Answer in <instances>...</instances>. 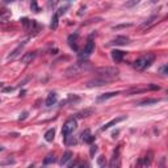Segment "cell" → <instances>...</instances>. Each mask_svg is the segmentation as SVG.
<instances>
[{"mask_svg": "<svg viewBox=\"0 0 168 168\" xmlns=\"http://www.w3.org/2000/svg\"><path fill=\"white\" fill-rule=\"evenodd\" d=\"M95 71L98 75V78L109 80V81L113 80V79H116L118 76V74H120L118 68H116V67H98Z\"/></svg>", "mask_w": 168, "mask_h": 168, "instance_id": "cell-1", "label": "cell"}, {"mask_svg": "<svg viewBox=\"0 0 168 168\" xmlns=\"http://www.w3.org/2000/svg\"><path fill=\"white\" fill-rule=\"evenodd\" d=\"M154 60H155V55L154 54L143 55L142 58L137 59L135 62L133 63V67L135 68V70H138V71H142V70H144V68L150 67L152 63H154Z\"/></svg>", "mask_w": 168, "mask_h": 168, "instance_id": "cell-2", "label": "cell"}, {"mask_svg": "<svg viewBox=\"0 0 168 168\" xmlns=\"http://www.w3.org/2000/svg\"><path fill=\"white\" fill-rule=\"evenodd\" d=\"M89 68H91L89 62H78L76 64L71 66L70 68H67L66 70V76L67 78H70V76H76V75L81 74V71L89 70Z\"/></svg>", "mask_w": 168, "mask_h": 168, "instance_id": "cell-3", "label": "cell"}, {"mask_svg": "<svg viewBox=\"0 0 168 168\" xmlns=\"http://www.w3.org/2000/svg\"><path fill=\"white\" fill-rule=\"evenodd\" d=\"M78 127V122L74 118H70L66 121V124L63 125V129H62V135L63 137H67V135H71V133H74Z\"/></svg>", "mask_w": 168, "mask_h": 168, "instance_id": "cell-4", "label": "cell"}, {"mask_svg": "<svg viewBox=\"0 0 168 168\" xmlns=\"http://www.w3.org/2000/svg\"><path fill=\"white\" fill-rule=\"evenodd\" d=\"M93 51H95V42L92 40H88V42H87L86 46H84V50H83V53L80 54V57L81 58H88Z\"/></svg>", "mask_w": 168, "mask_h": 168, "instance_id": "cell-5", "label": "cell"}, {"mask_svg": "<svg viewBox=\"0 0 168 168\" xmlns=\"http://www.w3.org/2000/svg\"><path fill=\"white\" fill-rule=\"evenodd\" d=\"M108 83H109V80H105V79L98 78V79L89 80V81L87 83V87H89V88H92V87H101V86H106Z\"/></svg>", "mask_w": 168, "mask_h": 168, "instance_id": "cell-6", "label": "cell"}, {"mask_svg": "<svg viewBox=\"0 0 168 168\" xmlns=\"http://www.w3.org/2000/svg\"><path fill=\"white\" fill-rule=\"evenodd\" d=\"M129 43V38L125 37V36H120V37H116L114 40L109 43V45H117V46H124V45Z\"/></svg>", "mask_w": 168, "mask_h": 168, "instance_id": "cell-7", "label": "cell"}, {"mask_svg": "<svg viewBox=\"0 0 168 168\" xmlns=\"http://www.w3.org/2000/svg\"><path fill=\"white\" fill-rule=\"evenodd\" d=\"M25 43L26 42H22L21 45H19V46L16 47V49H14L12 53H11V54L8 55V58H7V59H8V60H12V59H14V58H16V57H19L20 54H21V51H22V49H24V46H25Z\"/></svg>", "mask_w": 168, "mask_h": 168, "instance_id": "cell-8", "label": "cell"}, {"mask_svg": "<svg viewBox=\"0 0 168 168\" xmlns=\"http://www.w3.org/2000/svg\"><path fill=\"white\" fill-rule=\"evenodd\" d=\"M124 57H125V53L121 51V50H113V51H112V58H113V60H114L116 63L122 62Z\"/></svg>", "mask_w": 168, "mask_h": 168, "instance_id": "cell-9", "label": "cell"}, {"mask_svg": "<svg viewBox=\"0 0 168 168\" xmlns=\"http://www.w3.org/2000/svg\"><path fill=\"white\" fill-rule=\"evenodd\" d=\"M158 20V16H152V17H150L148 20H146V21H144L143 22V24L139 26V29L141 30H146V29H148L151 25H154L155 24V21Z\"/></svg>", "mask_w": 168, "mask_h": 168, "instance_id": "cell-10", "label": "cell"}, {"mask_svg": "<svg viewBox=\"0 0 168 168\" xmlns=\"http://www.w3.org/2000/svg\"><path fill=\"white\" fill-rule=\"evenodd\" d=\"M34 58H36V53H32V51H30V53H25V54L21 57V62L28 64V63L32 62Z\"/></svg>", "mask_w": 168, "mask_h": 168, "instance_id": "cell-11", "label": "cell"}, {"mask_svg": "<svg viewBox=\"0 0 168 168\" xmlns=\"http://www.w3.org/2000/svg\"><path fill=\"white\" fill-rule=\"evenodd\" d=\"M124 120H125V117H118V118H114V120H112L110 122H108V124H105V125L101 127V130H106V129H109V127H112V126H114V125H117L118 122L124 121Z\"/></svg>", "mask_w": 168, "mask_h": 168, "instance_id": "cell-12", "label": "cell"}, {"mask_svg": "<svg viewBox=\"0 0 168 168\" xmlns=\"http://www.w3.org/2000/svg\"><path fill=\"white\" fill-rule=\"evenodd\" d=\"M81 138H83V141L86 142V143H92V142L95 141V137H93V135H91L89 130L83 131V133H81Z\"/></svg>", "mask_w": 168, "mask_h": 168, "instance_id": "cell-13", "label": "cell"}, {"mask_svg": "<svg viewBox=\"0 0 168 168\" xmlns=\"http://www.w3.org/2000/svg\"><path fill=\"white\" fill-rule=\"evenodd\" d=\"M78 37H79V33L71 34L70 37H68V43H70V46L74 50H78V46H76V40H78Z\"/></svg>", "mask_w": 168, "mask_h": 168, "instance_id": "cell-14", "label": "cell"}, {"mask_svg": "<svg viewBox=\"0 0 168 168\" xmlns=\"http://www.w3.org/2000/svg\"><path fill=\"white\" fill-rule=\"evenodd\" d=\"M57 93H54V92H51V93H49V96H47V98H46V106H51V105H54L55 103H57Z\"/></svg>", "mask_w": 168, "mask_h": 168, "instance_id": "cell-15", "label": "cell"}, {"mask_svg": "<svg viewBox=\"0 0 168 168\" xmlns=\"http://www.w3.org/2000/svg\"><path fill=\"white\" fill-rule=\"evenodd\" d=\"M71 159H72V152H71V151H66L64 155L62 156V159H60V164H62V165H66Z\"/></svg>", "mask_w": 168, "mask_h": 168, "instance_id": "cell-16", "label": "cell"}, {"mask_svg": "<svg viewBox=\"0 0 168 168\" xmlns=\"http://www.w3.org/2000/svg\"><path fill=\"white\" fill-rule=\"evenodd\" d=\"M95 112V109H92V108H89V109H84V110H81V112H79L78 114H76V117L78 118H84V117H89L91 114H92Z\"/></svg>", "mask_w": 168, "mask_h": 168, "instance_id": "cell-17", "label": "cell"}, {"mask_svg": "<svg viewBox=\"0 0 168 168\" xmlns=\"http://www.w3.org/2000/svg\"><path fill=\"white\" fill-rule=\"evenodd\" d=\"M54 137H55V129H49V130L45 133V139L47 142H53L54 141Z\"/></svg>", "mask_w": 168, "mask_h": 168, "instance_id": "cell-18", "label": "cell"}, {"mask_svg": "<svg viewBox=\"0 0 168 168\" xmlns=\"http://www.w3.org/2000/svg\"><path fill=\"white\" fill-rule=\"evenodd\" d=\"M118 92H108V93H104L101 96H98L97 97V101H104V100H108V98L110 97H114V96H117Z\"/></svg>", "mask_w": 168, "mask_h": 168, "instance_id": "cell-19", "label": "cell"}, {"mask_svg": "<svg viewBox=\"0 0 168 168\" xmlns=\"http://www.w3.org/2000/svg\"><path fill=\"white\" fill-rule=\"evenodd\" d=\"M159 101H160L159 98H146V100H142V101H139V103H138V105H141V106H144V105L156 104V103H159Z\"/></svg>", "mask_w": 168, "mask_h": 168, "instance_id": "cell-20", "label": "cell"}, {"mask_svg": "<svg viewBox=\"0 0 168 168\" xmlns=\"http://www.w3.org/2000/svg\"><path fill=\"white\" fill-rule=\"evenodd\" d=\"M151 158H152V154L148 152V154L143 158V162H139V164L141 165H150L151 164Z\"/></svg>", "mask_w": 168, "mask_h": 168, "instance_id": "cell-21", "label": "cell"}, {"mask_svg": "<svg viewBox=\"0 0 168 168\" xmlns=\"http://www.w3.org/2000/svg\"><path fill=\"white\" fill-rule=\"evenodd\" d=\"M54 162H55V156H54V154H50V155L46 156V159L43 160V164H45V165H47V164H51V163H54Z\"/></svg>", "mask_w": 168, "mask_h": 168, "instance_id": "cell-22", "label": "cell"}, {"mask_svg": "<svg viewBox=\"0 0 168 168\" xmlns=\"http://www.w3.org/2000/svg\"><path fill=\"white\" fill-rule=\"evenodd\" d=\"M139 3H141V0H129V2L125 3V7L126 8H133V7L138 5Z\"/></svg>", "mask_w": 168, "mask_h": 168, "instance_id": "cell-23", "label": "cell"}, {"mask_svg": "<svg viewBox=\"0 0 168 168\" xmlns=\"http://www.w3.org/2000/svg\"><path fill=\"white\" fill-rule=\"evenodd\" d=\"M58 17H59V14L55 13L54 17H53V20H51V29H57L58 28Z\"/></svg>", "mask_w": 168, "mask_h": 168, "instance_id": "cell-24", "label": "cell"}, {"mask_svg": "<svg viewBox=\"0 0 168 168\" xmlns=\"http://www.w3.org/2000/svg\"><path fill=\"white\" fill-rule=\"evenodd\" d=\"M64 142H66V144H76V139L74 138V137H70V135H67V137H64Z\"/></svg>", "mask_w": 168, "mask_h": 168, "instance_id": "cell-25", "label": "cell"}, {"mask_svg": "<svg viewBox=\"0 0 168 168\" xmlns=\"http://www.w3.org/2000/svg\"><path fill=\"white\" fill-rule=\"evenodd\" d=\"M30 9H32L33 12H40V9H38V4H37V0H32V4H30Z\"/></svg>", "mask_w": 168, "mask_h": 168, "instance_id": "cell-26", "label": "cell"}, {"mask_svg": "<svg viewBox=\"0 0 168 168\" xmlns=\"http://www.w3.org/2000/svg\"><path fill=\"white\" fill-rule=\"evenodd\" d=\"M97 164L98 165H105V158L104 156H100V158H97Z\"/></svg>", "mask_w": 168, "mask_h": 168, "instance_id": "cell-27", "label": "cell"}, {"mask_svg": "<svg viewBox=\"0 0 168 168\" xmlns=\"http://www.w3.org/2000/svg\"><path fill=\"white\" fill-rule=\"evenodd\" d=\"M160 72H162L163 75H167V72H168V66H167V64H164L162 68H160Z\"/></svg>", "mask_w": 168, "mask_h": 168, "instance_id": "cell-28", "label": "cell"}, {"mask_svg": "<svg viewBox=\"0 0 168 168\" xmlns=\"http://www.w3.org/2000/svg\"><path fill=\"white\" fill-rule=\"evenodd\" d=\"M131 26V24H124V25H118V26H113V29H121V28H129Z\"/></svg>", "mask_w": 168, "mask_h": 168, "instance_id": "cell-29", "label": "cell"}, {"mask_svg": "<svg viewBox=\"0 0 168 168\" xmlns=\"http://www.w3.org/2000/svg\"><path fill=\"white\" fill-rule=\"evenodd\" d=\"M96 151H97V146H92V147H91V156H93L96 154Z\"/></svg>", "mask_w": 168, "mask_h": 168, "instance_id": "cell-30", "label": "cell"}, {"mask_svg": "<svg viewBox=\"0 0 168 168\" xmlns=\"http://www.w3.org/2000/svg\"><path fill=\"white\" fill-rule=\"evenodd\" d=\"M58 3H59V0H50L49 5H50V7H55V5H57Z\"/></svg>", "mask_w": 168, "mask_h": 168, "instance_id": "cell-31", "label": "cell"}, {"mask_svg": "<svg viewBox=\"0 0 168 168\" xmlns=\"http://www.w3.org/2000/svg\"><path fill=\"white\" fill-rule=\"evenodd\" d=\"M26 117H28V112H24V113H22L21 116H20V118H19V120H20V121H24Z\"/></svg>", "mask_w": 168, "mask_h": 168, "instance_id": "cell-32", "label": "cell"}, {"mask_svg": "<svg viewBox=\"0 0 168 168\" xmlns=\"http://www.w3.org/2000/svg\"><path fill=\"white\" fill-rule=\"evenodd\" d=\"M21 21H22V24H24V26H25V28H26V26H28V25L30 24V22H32V21L29 22V20H28V19H22Z\"/></svg>", "mask_w": 168, "mask_h": 168, "instance_id": "cell-33", "label": "cell"}, {"mask_svg": "<svg viewBox=\"0 0 168 168\" xmlns=\"http://www.w3.org/2000/svg\"><path fill=\"white\" fill-rule=\"evenodd\" d=\"M66 9H67V7H64V8H60L59 12H58V14H59V16H60V14H64L66 13Z\"/></svg>", "mask_w": 168, "mask_h": 168, "instance_id": "cell-34", "label": "cell"}, {"mask_svg": "<svg viewBox=\"0 0 168 168\" xmlns=\"http://www.w3.org/2000/svg\"><path fill=\"white\" fill-rule=\"evenodd\" d=\"M3 91H4V92H12L13 88H12V87H7V88H4Z\"/></svg>", "mask_w": 168, "mask_h": 168, "instance_id": "cell-35", "label": "cell"}, {"mask_svg": "<svg viewBox=\"0 0 168 168\" xmlns=\"http://www.w3.org/2000/svg\"><path fill=\"white\" fill-rule=\"evenodd\" d=\"M68 167H75V165H78V163L76 162H72V163H70V164H67Z\"/></svg>", "mask_w": 168, "mask_h": 168, "instance_id": "cell-36", "label": "cell"}, {"mask_svg": "<svg viewBox=\"0 0 168 168\" xmlns=\"http://www.w3.org/2000/svg\"><path fill=\"white\" fill-rule=\"evenodd\" d=\"M13 2H14V0H4L5 4H9V3H13Z\"/></svg>", "mask_w": 168, "mask_h": 168, "instance_id": "cell-37", "label": "cell"}, {"mask_svg": "<svg viewBox=\"0 0 168 168\" xmlns=\"http://www.w3.org/2000/svg\"><path fill=\"white\" fill-rule=\"evenodd\" d=\"M159 0H151V3H158Z\"/></svg>", "mask_w": 168, "mask_h": 168, "instance_id": "cell-38", "label": "cell"}, {"mask_svg": "<svg viewBox=\"0 0 168 168\" xmlns=\"http://www.w3.org/2000/svg\"><path fill=\"white\" fill-rule=\"evenodd\" d=\"M3 86H4V83H0V88H2Z\"/></svg>", "mask_w": 168, "mask_h": 168, "instance_id": "cell-39", "label": "cell"}, {"mask_svg": "<svg viewBox=\"0 0 168 168\" xmlns=\"http://www.w3.org/2000/svg\"><path fill=\"white\" fill-rule=\"evenodd\" d=\"M3 150H4V148H3V147H2V146H0V151H3Z\"/></svg>", "mask_w": 168, "mask_h": 168, "instance_id": "cell-40", "label": "cell"}, {"mask_svg": "<svg viewBox=\"0 0 168 168\" xmlns=\"http://www.w3.org/2000/svg\"><path fill=\"white\" fill-rule=\"evenodd\" d=\"M70 2H71V0H70Z\"/></svg>", "mask_w": 168, "mask_h": 168, "instance_id": "cell-41", "label": "cell"}]
</instances>
